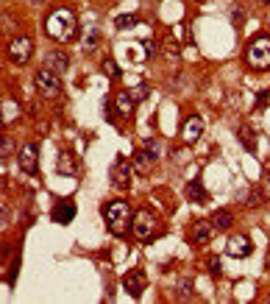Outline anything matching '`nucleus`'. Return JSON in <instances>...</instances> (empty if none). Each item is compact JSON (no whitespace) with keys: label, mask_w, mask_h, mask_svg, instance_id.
I'll return each instance as SVG.
<instances>
[{"label":"nucleus","mask_w":270,"mask_h":304,"mask_svg":"<svg viewBox=\"0 0 270 304\" xmlns=\"http://www.w3.org/2000/svg\"><path fill=\"white\" fill-rule=\"evenodd\" d=\"M201 134H203V117H198V114L187 117L184 128H181V140H184L187 145H192V142H198Z\"/></svg>","instance_id":"obj_10"},{"label":"nucleus","mask_w":270,"mask_h":304,"mask_svg":"<svg viewBox=\"0 0 270 304\" xmlns=\"http://www.w3.org/2000/svg\"><path fill=\"white\" fill-rule=\"evenodd\" d=\"M245 62L254 70H268L270 67V36H256L245 50Z\"/></svg>","instance_id":"obj_3"},{"label":"nucleus","mask_w":270,"mask_h":304,"mask_svg":"<svg viewBox=\"0 0 270 304\" xmlns=\"http://www.w3.org/2000/svg\"><path fill=\"white\" fill-rule=\"evenodd\" d=\"M45 34L53 36L56 42H70L78 36V20L70 8H56L53 14L45 20Z\"/></svg>","instance_id":"obj_1"},{"label":"nucleus","mask_w":270,"mask_h":304,"mask_svg":"<svg viewBox=\"0 0 270 304\" xmlns=\"http://www.w3.org/2000/svg\"><path fill=\"white\" fill-rule=\"evenodd\" d=\"M187 196H190V201H195V204H206L209 201V193L203 190L201 179H192V182L187 184Z\"/></svg>","instance_id":"obj_17"},{"label":"nucleus","mask_w":270,"mask_h":304,"mask_svg":"<svg viewBox=\"0 0 270 304\" xmlns=\"http://www.w3.org/2000/svg\"><path fill=\"white\" fill-rule=\"evenodd\" d=\"M231 223H234V215L226 212V209H217V212L212 215V226L214 229H228Z\"/></svg>","instance_id":"obj_20"},{"label":"nucleus","mask_w":270,"mask_h":304,"mask_svg":"<svg viewBox=\"0 0 270 304\" xmlns=\"http://www.w3.org/2000/svg\"><path fill=\"white\" fill-rule=\"evenodd\" d=\"M0 218H3V220L8 218V209H6V206H0Z\"/></svg>","instance_id":"obj_32"},{"label":"nucleus","mask_w":270,"mask_h":304,"mask_svg":"<svg viewBox=\"0 0 270 304\" xmlns=\"http://www.w3.org/2000/svg\"><path fill=\"white\" fill-rule=\"evenodd\" d=\"M114 106H117V112L123 114V117H131V112H134V98H131V92H117L114 95Z\"/></svg>","instance_id":"obj_16"},{"label":"nucleus","mask_w":270,"mask_h":304,"mask_svg":"<svg viewBox=\"0 0 270 304\" xmlns=\"http://www.w3.org/2000/svg\"><path fill=\"white\" fill-rule=\"evenodd\" d=\"M240 142L245 145L248 151H254L256 148V137H254V128H248V126H242L240 128Z\"/></svg>","instance_id":"obj_21"},{"label":"nucleus","mask_w":270,"mask_h":304,"mask_svg":"<svg viewBox=\"0 0 270 304\" xmlns=\"http://www.w3.org/2000/svg\"><path fill=\"white\" fill-rule=\"evenodd\" d=\"M8 254H11V248H8V243H3V246H0V260H6Z\"/></svg>","instance_id":"obj_31"},{"label":"nucleus","mask_w":270,"mask_h":304,"mask_svg":"<svg viewBox=\"0 0 270 304\" xmlns=\"http://www.w3.org/2000/svg\"><path fill=\"white\" fill-rule=\"evenodd\" d=\"M34 84H36V90L42 92L45 98H56L59 92H62V78H59V73L48 70V67H42V70H36V76H34Z\"/></svg>","instance_id":"obj_4"},{"label":"nucleus","mask_w":270,"mask_h":304,"mask_svg":"<svg viewBox=\"0 0 270 304\" xmlns=\"http://www.w3.org/2000/svg\"><path fill=\"white\" fill-rule=\"evenodd\" d=\"M31 3H34V6H39V3H42V0H31Z\"/></svg>","instance_id":"obj_34"},{"label":"nucleus","mask_w":270,"mask_h":304,"mask_svg":"<svg viewBox=\"0 0 270 304\" xmlns=\"http://www.w3.org/2000/svg\"><path fill=\"white\" fill-rule=\"evenodd\" d=\"M240 204L242 206H259V204H265V190H259V187H248L245 193H240Z\"/></svg>","instance_id":"obj_18"},{"label":"nucleus","mask_w":270,"mask_h":304,"mask_svg":"<svg viewBox=\"0 0 270 304\" xmlns=\"http://www.w3.org/2000/svg\"><path fill=\"white\" fill-rule=\"evenodd\" d=\"M134 234L136 240H150L153 237V232H156V218L148 212V209H139V212L134 215Z\"/></svg>","instance_id":"obj_6"},{"label":"nucleus","mask_w":270,"mask_h":304,"mask_svg":"<svg viewBox=\"0 0 270 304\" xmlns=\"http://www.w3.org/2000/svg\"><path fill=\"white\" fill-rule=\"evenodd\" d=\"M34 53V39L31 36H14L11 45H8V59L14 64H25Z\"/></svg>","instance_id":"obj_5"},{"label":"nucleus","mask_w":270,"mask_h":304,"mask_svg":"<svg viewBox=\"0 0 270 304\" xmlns=\"http://www.w3.org/2000/svg\"><path fill=\"white\" fill-rule=\"evenodd\" d=\"M198 3H203V0H198Z\"/></svg>","instance_id":"obj_35"},{"label":"nucleus","mask_w":270,"mask_h":304,"mask_svg":"<svg viewBox=\"0 0 270 304\" xmlns=\"http://www.w3.org/2000/svg\"><path fill=\"white\" fill-rule=\"evenodd\" d=\"M103 73H106V76H112V78H117V76H120V67H117V62L106 59V62H103Z\"/></svg>","instance_id":"obj_24"},{"label":"nucleus","mask_w":270,"mask_h":304,"mask_svg":"<svg viewBox=\"0 0 270 304\" xmlns=\"http://www.w3.org/2000/svg\"><path fill=\"white\" fill-rule=\"evenodd\" d=\"M212 234H214L212 220H195V223H192V243H195V246L209 243L212 240Z\"/></svg>","instance_id":"obj_13"},{"label":"nucleus","mask_w":270,"mask_h":304,"mask_svg":"<svg viewBox=\"0 0 270 304\" xmlns=\"http://www.w3.org/2000/svg\"><path fill=\"white\" fill-rule=\"evenodd\" d=\"M45 67L53 73H64L70 67V59L64 56L62 50H50V53H45Z\"/></svg>","instance_id":"obj_14"},{"label":"nucleus","mask_w":270,"mask_h":304,"mask_svg":"<svg viewBox=\"0 0 270 304\" xmlns=\"http://www.w3.org/2000/svg\"><path fill=\"white\" fill-rule=\"evenodd\" d=\"M145 285H148L145 271H131V274H126V279H123V288H126L131 296H142Z\"/></svg>","instance_id":"obj_11"},{"label":"nucleus","mask_w":270,"mask_h":304,"mask_svg":"<svg viewBox=\"0 0 270 304\" xmlns=\"http://www.w3.org/2000/svg\"><path fill=\"white\" fill-rule=\"evenodd\" d=\"M72 218H75V204H70V201H62V204L53 209V220H56V223H70Z\"/></svg>","instance_id":"obj_19"},{"label":"nucleus","mask_w":270,"mask_h":304,"mask_svg":"<svg viewBox=\"0 0 270 304\" xmlns=\"http://www.w3.org/2000/svg\"><path fill=\"white\" fill-rule=\"evenodd\" d=\"M254 251V243H251L248 234H234L231 240L226 243V254L234 257V260H242V257H248Z\"/></svg>","instance_id":"obj_9"},{"label":"nucleus","mask_w":270,"mask_h":304,"mask_svg":"<svg viewBox=\"0 0 270 304\" xmlns=\"http://www.w3.org/2000/svg\"><path fill=\"white\" fill-rule=\"evenodd\" d=\"M134 98H136V101L148 98V87H145V84H139V87H136V90H134Z\"/></svg>","instance_id":"obj_29"},{"label":"nucleus","mask_w":270,"mask_h":304,"mask_svg":"<svg viewBox=\"0 0 270 304\" xmlns=\"http://www.w3.org/2000/svg\"><path fill=\"white\" fill-rule=\"evenodd\" d=\"M17 274H20V260H14V262H11V268H8V282H11V285L17 282Z\"/></svg>","instance_id":"obj_26"},{"label":"nucleus","mask_w":270,"mask_h":304,"mask_svg":"<svg viewBox=\"0 0 270 304\" xmlns=\"http://www.w3.org/2000/svg\"><path fill=\"white\" fill-rule=\"evenodd\" d=\"M8 154H11V140H0V156L6 159Z\"/></svg>","instance_id":"obj_28"},{"label":"nucleus","mask_w":270,"mask_h":304,"mask_svg":"<svg viewBox=\"0 0 270 304\" xmlns=\"http://www.w3.org/2000/svg\"><path fill=\"white\" fill-rule=\"evenodd\" d=\"M153 162H159V142L156 140H145L142 151L136 154V173H150Z\"/></svg>","instance_id":"obj_7"},{"label":"nucleus","mask_w":270,"mask_h":304,"mask_svg":"<svg viewBox=\"0 0 270 304\" xmlns=\"http://www.w3.org/2000/svg\"><path fill=\"white\" fill-rule=\"evenodd\" d=\"M178 293H181V296H192V279L190 276H184V279H178Z\"/></svg>","instance_id":"obj_23"},{"label":"nucleus","mask_w":270,"mask_h":304,"mask_svg":"<svg viewBox=\"0 0 270 304\" xmlns=\"http://www.w3.org/2000/svg\"><path fill=\"white\" fill-rule=\"evenodd\" d=\"M95 42H98V31H89V34H86V39H84V48H86V50H92Z\"/></svg>","instance_id":"obj_27"},{"label":"nucleus","mask_w":270,"mask_h":304,"mask_svg":"<svg viewBox=\"0 0 270 304\" xmlns=\"http://www.w3.org/2000/svg\"><path fill=\"white\" fill-rule=\"evenodd\" d=\"M136 25V17L134 14H120L117 20H114V28L117 31H128V28H134Z\"/></svg>","instance_id":"obj_22"},{"label":"nucleus","mask_w":270,"mask_h":304,"mask_svg":"<svg viewBox=\"0 0 270 304\" xmlns=\"http://www.w3.org/2000/svg\"><path fill=\"white\" fill-rule=\"evenodd\" d=\"M36 156H39L36 142H25V145L17 151V162H20V170H22V173H28V176H34V173H36V168H39Z\"/></svg>","instance_id":"obj_8"},{"label":"nucleus","mask_w":270,"mask_h":304,"mask_svg":"<svg viewBox=\"0 0 270 304\" xmlns=\"http://www.w3.org/2000/svg\"><path fill=\"white\" fill-rule=\"evenodd\" d=\"M112 182L117 184V187H123L126 190L128 184H131V176H134V168H131V162L128 159H117V165H114V170H112Z\"/></svg>","instance_id":"obj_12"},{"label":"nucleus","mask_w":270,"mask_h":304,"mask_svg":"<svg viewBox=\"0 0 270 304\" xmlns=\"http://www.w3.org/2000/svg\"><path fill=\"white\" fill-rule=\"evenodd\" d=\"M259 3H262V6H270V0H259Z\"/></svg>","instance_id":"obj_33"},{"label":"nucleus","mask_w":270,"mask_h":304,"mask_svg":"<svg viewBox=\"0 0 270 304\" xmlns=\"http://www.w3.org/2000/svg\"><path fill=\"white\" fill-rule=\"evenodd\" d=\"M56 170H59V173H64V176H72V173L78 170V159H75L70 151H62L59 159H56Z\"/></svg>","instance_id":"obj_15"},{"label":"nucleus","mask_w":270,"mask_h":304,"mask_svg":"<svg viewBox=\"0 0 270 304\" xmlns=\"http://www.w3.org/2000/svg\"><path fill=\"white\" fill-rule=\"evenodd\" d=\"M142 45H145V56H148V59L156 56V45H153V42H142Z\"/></svg>","instance_id":"obj_30"},{"label":"nucleus","mask_w":270,"mask_h":304,"mask_svg":"<svg viewBox=\"0 0 270 304\" xmlns=\"http://www.w3.org/2000/svg\"><path fill=\"white\" fill-rule=\"evenodd\" d=\"M103 218H106L109 229L112 232H126L128 223H131V206L126 204V201H120V198H114V201H109L106 206H103Z\"/></svg>","instance_id":"obj_2"},{"label":"nucleus","mask_w":270,"mask_h":304,"mask_svg":"<svg viewBox=\"0 0 270 304\" xmlns=\"http://www.w3.org/2000/svg\"><path fill=\"white\" fill-rule=\"evenodd\" d=\"M209 274H212L214 279H217V276L223 274V268H220V260H217V257H209Z\"/></svg>","instance_id":"obj_25"}]
</instances>
